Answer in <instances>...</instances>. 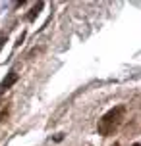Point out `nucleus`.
Segmentation results:
<instances>
[{"label": "nucleus", "instance_id": "nucleus-4", "mask_svg": "<svg viewBox=\"0 0 141 146\" xmlns=\"http://www.w3.org/2000/svg\"><path fill=\"white\" fill-rule=\"evenodd\" d=\"M134 146H139V144H137V142H135V144H134Z\"/></svg>", "mask_w": 141, "mask_h": 146}, {"label": "nucleus", "instance_id": "nucleus-1", "mask_svg": "<svg viewBox=\"0 0 141 146\" xmlns=\"http://www.w3.org/2000/svg\"><path fill=\"white\" fill-rule=\"evenodd\" d=\"M126 117V106H114L112 110H108L97 123V131L103 137H110L120 129V125L124 123Z\"/></svg>", "mask_w": 141, "mask_h": 146}, {"label": "nucleus", "instance_id": "nucleus-2", "mask_svg": "<svg viewBox=\"0 0 141 146\" xmlns=\"http://www.w3.org/2000/svg\"><path fill=\"white\" fill-rule=\"evenodd\" d=\"M15 81H17V71L12 69V71L4 77V81H2V85H0V92H4V90H8V88H12V85H14Z\"/></svg>", "mask_w": 141, "mask_h": 146}, {"label": "nucleus", "instance_id": "nucleus-3", "mask_svg": "<svg viewBox=\"0 0 141 146\" xmlns=\"http://www.w3.org/2000/svg\"><path fill=\"white\" fill-rule=\"evenodd\" d=\"M41 8H43V4H37V6H35L33 10H31V14H29V19H33V17H35V15L39 14V10H41Z\"/></svg>", "mask_w": 141, "mask_h": 146}]
</instances>
